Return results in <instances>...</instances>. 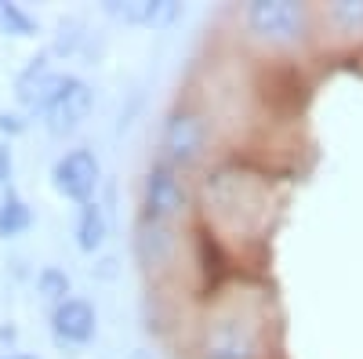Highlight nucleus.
<instances>
[{
	"instance_id": "f8f14e48",
	"label": "nucleus",
	"mask_w": 363,
	"mask_h": 359,
	"mask_svg": "<svg viewBox=\"0 0 363 359\" xmlns=\"http://www.w3.org/2000/svg\"><path fill=\"white\" fill-rule=\"evenodd\" d=\"M33 229V207L26 203V196L18 189H4V200H0V239H15L22 232Z\"/></svg>"
},
{
	"instance_id": "9d476101",
	"label": "nucleus",
	"mask_w": 363,
	"mask_h": 359,
	"mask_svg": "<svg viewBox=\"0 0 363 359\" xmlns=\"http://www.w3.org/2000/svg\"><path fill=\"white\" fill-rule=\"evenodd\" d=\"M174 251H178L174 225H160V222L138 218V225H135V258H138L145 268H164V265H171Z\"/></svg>"
},
{
	"instance_id": "f03ea898",
	"label": "nucleus",
	"mask_w": 363,
	"mask_h": 359,
	"mask_svg": "<svg viewBox=\"0 0 363 359\" xmlns=\"http://www.w3.org/2000/svg\"><path fill=\"white\" fill-rule=\"evenodd\" d=\"M247 37L269 51H291L313 37V8L298 0H255L240 11Z\"/></svg>"
},
{
	"instance_id": "7ed1b4c3",
	"label": "nucleus",
	"mask_w": 363,
	"mask_h": 359,
	"mask_svg": "<svg viewBox=\"0 0 363 359\" xmlns=\"http://www.w3.org/2000/svg\"><path fill=\"white\" fill-rule=\"evenodd\" d=\"M211 149V120L200 106L193 102H178L164 113L160 120V135H157V160L178 167V171H193Z\"/></svg>"
},
{
	"instance_id": "6ab92c4d",
	"label": "nucleus",
	"mask_w": 363,
	"mask_h": 359,
	"mask_svg": "<svg viewBox=\"0 0 363 359\" xmlns=\"http://www.w3.org/2000/svg\"><path fill=\"white\" fill-rule=\"evenodd\" d=\"M0 359H37V355H29V352H4Z\"/></svg>"
},
{
	"instance_id": "4468645a",
	"label": "nucleus",
	"mask_w": 363,
	"mask_h": 359,
	"mask_svg": "<svg viewBox=\"0 0 363 359\" xmlns=\"http://www.w3.org/2000/svg\"><path fill=\"white\" fill-rule=\"evenodd\" d=\"M37 294L48 302V309L55 305H62L66 297H73V280L66 268H58V265H44L40 273H37Z\"/></svg>"
},
{
	"instance_id": "2eb2a0df",
	"label": "nucleus",
	"mask_w": 363,
	"mask_h": 359,
	"mask_svg": "<svg viewBox=\"0 0 363 359\" xmlns=\"http://www.w3.org/2000/svg\"><path fill=\"white\" fill-rule=\"evenodd\" d=\"M327 22L342 33H363V0H338L327 8Z\"/></svg>"
},
{
	"instance_id": "dca6fc26",
	"label": "nucleus",
	"mask_w": 363,
	"mask_h": 359,
	"mask_svg": "<svg viewBox=\"0 0 363 359\" xmlns=\"http://www.w3.org/2000/svg\"><path fill=\"white\" fill-rule=\"evenodd\" d=\"M29 124H26V116H18V113H0V131L4 135H22Z\"/></svg>"
},
{
	"instance_id": "a211bd4d",
	"label": "nucleus",
	"mask_w": 363,
	"mask_h": 359,
	"mask_svg": "<svg viewBox=\"0 0 363 359\" xmlns=\"http://www.w3.org/2000/svg\"><path fill=\"white\" fill-rule=\"evenodd\" d=\"M128 359H153V352H149V348H131Z\"/></svg>"
},
{
	"instance_id": "f3484780",
	"label": "nucleus",
	"mask_w": 363,
	"mask_h": 359,
	"mask_svg": "<svg viewBox=\"0 0 363 359\" xmlns=\"http://www.w3.org/2000/svg\"><path fill=\"white\" fill-rule=\"evenodd\" d=\"M11 182V149L0 145V186Z\"/></svg>"
},
{
	"instance_id": "f257e3e1",
	"label": "nucleus",
	"mask_w": 363,
	"mask_h": 359,
	"mask_svg": "<svg viewBox=\"0 0 363 359\" xmlns=\"http://www.w3.org/2000/svg\"><path fill=\"white\" fill-rule=\"evenodd\" d=\"M193 359H265V326L244 305H222L196 326Z\"/></svg>"
},
{
	"instance_id": "423d86ee",
	"label": "nucleus",
	"mask_w": 363,
	"mask_h": 359,
	"mask_svg": "<svg viewBox=\"0 0 363 359\" xmlns=\"http://www.w3.org/2000/svg\"><path fill=\"white\" fill-rule=\"evenodd\" d=\"M91 109H95V87H91L84 76L69 73L66 84L55 91V98L40 109L37 120H40V127L51 138H69V135H77L87 124Z\"/></svg>"
},
{
	"instance_id": "ddd939ff",
	"label": "nucleus",
	"mask_w": 363,
	"mask_h": 359,
	"mask_svg": "<svg viewBox=\"0 0 363 359\" xmlns=\"http://www.w3.org/2000/svg\"><path fill=\"white\" fill-rule=\"evenodd\" d=\"M0 33L15 37V40H33L40 33V22L29 15L22 4H8V0H0Z\"/></svg>"
},
{
	"instance_id": "1a4fd4ad",
	"label": "nucleus",
	"mask_w": 363,
	"mask_h": 359,
	"mask_svg": "<svg viewBox=\"0 0 363 359\" xmlns=\"http://www.w3.org/2000/svg\"><path fill=\"white\" fill-rule=\"evenodd\" d=\"M102 15L131 29H167L182 18V4L174 0H106Z\"/></svg>"
},
{
	"instance_id": "9b49d317",
	"label": "nucleus",
	"mask_w": 363,
	"mask_h": 359,
	"mask_svg": "<svg viewBox=\"0 0 363 359\" xmlns=\"http://www.w3.org/2000/svg\"><path fill=\"white\" fill-rule=\"evenodd\" d=\"M109 239V218L99 200H87L73 215V244L80 254H99Z\"/></svg>"
},
{
	"instance_id": "6e6552de",
	"label": "nucleus",
	"mask_w": 363,
	"mask_h": 359,
	"mask_svg": "<svg viewBox=\"0 0 363 359\" xmlns=\"http://www.w3.org/2000/svg\"><path fill=\"white\" fill-rule=\"evenodd\" d=\"M48 326H51V338L62 348H87L99 338V309L87 297L73 294L62 305L48 309Z\"/></svg>"
},
{
	"instance_id": "0eeeda50",
	"label": "nucleus",
	"mask_w": 363,
	"mask_h": 359,
	"mask_svg": "<svg viewBox=\"0 0 363 359\" xmlns=\"http://www.w3.org/2000/svg\"><path fill=\"white\" fill-rule=\"evenodd\" d=\"M66 69L55 66V55L51 47L48 51H37L29 62L15 73V102L26 109V116H40V109L55 98V91L66 84Z\"/></svg>"
},
{
	"instance_id": "39448f33",
	"label": "nucleus",
	"mask_w": 363,
	"mask_h": 359,
	"mask_svg": "<svg viewBox=\"0 0 363 359\" xmlns=\"http://www.w3.org/2000/svg\"><path fill=\"white\" fill-rule=\"evenodd\" d=\"M51 189L69 200L73 207L99 200V186H102V160L91 145H69L66 153H58L51 164Z\"/></svg>"
},
{
	"instance_id": "20e7f679",
	"label": "nucleus",
	"mask_w": 363,
	"mask_h": 359,
	"mask_svg": "<svg viewBox=\"0 0 363 359\" xmlns=\"http://www.w3.org/2000/svg\"><path fill=\"white\" fill-rule=\"evenodd\" d=\"M138 218L145 222H160V225H178L193 207V189H189V174L178 171L164 160H149L138 182Z\"/></svg>"
}]
</instances>
